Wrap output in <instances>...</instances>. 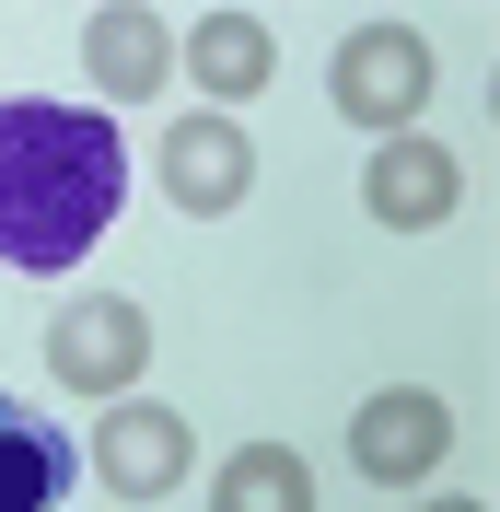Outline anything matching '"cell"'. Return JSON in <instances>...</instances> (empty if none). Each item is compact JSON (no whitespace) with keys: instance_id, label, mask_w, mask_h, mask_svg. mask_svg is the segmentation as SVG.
<instances>
[{"instance_id":"6da1fadb","label":"cell","mask_w":500,"mask_h":512,"mask_svg":"<svg viewBox=\"0 0 500 512\" xmlns=\"http://www.w3.org/2000/svg\"><path fill=\"white\" fill-rule=\"evenodd\" d=\"M128 210V140L94 105H47L12 94L0 105V268L59 280L117 233Z\"/></svg>"},{"instance_id":"7a4b0ae2","label":"cell","mask_w":500,"mask_h":512,"mask_svg":"<svg viewBox=\"0 0 500 512\" xmlns=\"http://www.w3.org/2000/svg\"><path fill=\"white\" fill-rule=\"evenodd\" d=\"M338 105L361 128H396V117H419L431 105V47L407 24H373V35H349V59H338Z\"/></svg>"},{"instance_id":"3957f363","label":"cell","mask_w":500,"mask_h":512,"mask_svg":"<svg viewBox=\"0 0 500 512\" xmlns=\"http://www.w3.org/2000/svg\"><path fill=\"white\" fill-rule=\"evenodd\" d=\"M70 489H82V443L0 384V512H59Z\"/></svg>"},{"instance_id":"277c9868","label":"cell","mask_w":500,"mask_h":512,"mask_svg":"<svg viewBox=\"0 0 500 512\" xmlns=\"http://www.w3.org/2000/svg\"><path fill=\"white\" fill-rule=\"evenodd\" d=\"M140 350H152L140 303H70V315H59V338H47V361H59L82 396H117V384L140 373Z\"/></svg>"},{"instance_id":"5b68a950","label":"cell","mask_w":500,"mask_h":512,"mask_svg":"<svg viewBox=\"0 0 500 512\" xmlns=\"http://www.w3.org/2000/svg\"><path fill=\"white\" fill-rule=\"evenodd\" d=\"M442 443H454V419H442V396H419V384L373 396L361 431H349V454H361L373 478H419V466H442Z\"/></svg>"},{"instance_id":"8992f818","label":"cell","mask_w":500,"mask_h":512,"mask_svg":"<svg viewBox=\"0 0 500 512\" xmlns=\"http://www.w3.org/2000/svg\"><path fill=\"white\" fill-rule=\"evenodd\" d=\"M163 175H175V198H187V210H221V198H245V140H233V128L221 117H187L175 128V152H163Z\"/></svg>"},{"instance_id":"52a82bcc","label":"cell","mask_w":500,"mask_h":512,"mask_svg":"<svg viewBox=\"0 0 500 512\" xmlns=\"http://www.w3.org/2000/svg\"><path fill=\"white\" fill-rule=\"evenodd\" d=\"M94 466H105L117 489H163L175 466H187V431H175L163 408H117V419H105V443H94Z\"/></svg>"},{"instance_id":"ba28073f","label":"cell","mask_w":500,"mask_h":512,"mask_svg":"<svg viewBox=\"0 0 500 512\" xmlns=\"http://www.w3.org/2000/svg\"><path fill=\"white\" fill-rule=\"evenodd\" d=\"M361 187H373L384 222H442V210H454V163L419 152V140H396V152H373V175H361Z\"/></svg>"},{"instance_id":"9c48e42d","label":"cell","mask_w":500,"mask_h":512,"mask_svg":"<svg viewBox=\"0 0 500 512\" xmlns=\"http://www.w3.org/2000/svg\"><path fill=\"white\" fill-rule=\"evenodd\" d=\"M82 59H94V82L128 105V94H152V82H163V24H152V12H94Z\"/></svg>"},{"instance_id":"30bf717a","label":"cell","mask_w":500,"mask_h":512,"mask_svg":"<svg viewBox=\"0 0 500 512\" xmlns=\"http://www.w3.org/2000/svg\"><path fill=\"white\" fill-rule=\"evenodd\" d=\"M221 512H314V478H303V454H280V443L233 454V466H221Z\"/></svg>"},{"instance_id":"8fae6325","label":"cell","mask_w":500,"mask_h":512,"mask_svg":"<svg viewBox=\"0 0 500 512\" xmlns=\"http://www.w3.org/2000/svg\"><path fill=\"white\" fill-rule=\"evenodd\" d=\"M187 59H198V82H221V94H256V82H268V35H256L245 12H210Z\"/></svg>"},{"instance_id":"7c38bea8","label":"cell","mask_w":500,"mask_h":512,"mask_svg":"<svg viewBox=\"0 0 500 512\" xmlns=\"http://www.w3.org/2000/svg\"><path fill=\"white\" fill-rule=\"evenodd\" d=\"M442 512H466V501H442Z\"/></svg>"}]
</instances>
